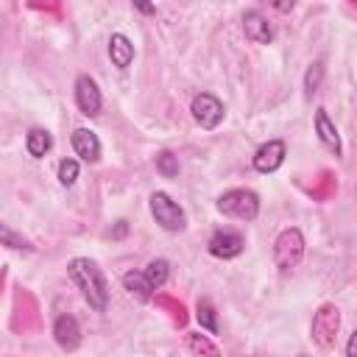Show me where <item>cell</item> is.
Masks as SVG:
<instances>
[{"label": "cell", "mask_w": 357, "mask_h": 357, "mask_svg": "<svg viewBox=\"0 0 357 357\" xmlns=\"http://www.w3.org/2000/svg\"><path fill=\"white\" fill-rule=\"evenodd\" d=\"M53 340L64 349V351H75L81 346V326L73 315H59L53 321Z\"/></svg>", "instance_id": "7c38bea8"}, {"label": "cell", "mask_w": 357, "mask_h": 357, "mask_svg": "<svg viewBox=\"0 0 357 357\" xmlns=\"http://www.w3.org/2000/svg\"><path fill=\"white\" fill-rule=\"evenodd\" d=\"M0 237H3V245H8V248H22V251H33V245L25 240V237H20V234H14L8 226H3L0 229Z\"/></svg>", "instance_id": "603a6c76"}, {"label": "cell", "mask_w": 357, "mask_h": 357, "mask_svg": "<svg viewBox=\"0 0 357 357\" xmlns=\"http://www.w3.org/2000/svg\"><path fill=\"white\" fill-rule=\"evenodd\" d=\"M315 134H318L321 145H324V148H326L332 156L343 159V142H340V134H337L335 123L329 120L326 109H315Z\"/></svg>", "instance_id": "30bf717a"}, {"label": "cell", "mask_w": 357, "mask_h": 357, "mask_svg": "<svg viewBox=\"0 0 357 357\" xmlns=\"http://www.w3.org/2000/svg\"><path fill=\"white\" fill-rule=\"evenodd\" d=\"M53 148V137H50V131L47 128H31L28 134H25V151L33 156V159H42L47 151Z\"/></svg>", "instance_id": "2e32d148"}, {"label": "cell", "mask_w": 357, "mask_h": 357, "mask_svg": "<svg viewBox=\"0 0 357 357\" xmlns=\"http://www.w3.org/2000/svg\"><path fill=\"white\" fill-rule=\"evenodd\" d=\"M126 229H128V226H126V220H117V229H114V237H123V234H126Z\"/></svg>", "instance_id": "484cf974"}, {"label": "cell", "mask_w": 357, "mask_h": 357, "mask_svg": "<svg viewBox=\"0 0 357 357\" xmlns=\"http://www.w3.org/2000/svg\"><path fill=\"white\" fill-rule=\"evenodd\" d=\"M346 357H357V329L349 335V340H346Z\"/></svg>", "instance_id": "cb8c5ba5"}, {"label": "cell", "mask_w": 357, "mask_h": 357, "mask_svg": "<svg viewBox=\"0 0 357 357\" xmlns=\"http://www.w3.org/2000/svg\"><path fill=\"white\" fill-rule=\"evenodd\" d=\"M206 248H209V254L218 257V259H234V257L243 254V248H245V237H243L240 231L220 229V231H215V234L209 237Z\"/></svg>", "instance_id": "ba28073f"}, {"label": "cell", "mask_w": 357, "mask_h": 357, "mask_svg": "<svg viewBox=\"0 0 357 357\" xmlns=\"http://www.w3.org/2000/svg\"><path fill=\"white\" fill-rule=\"evenodd\" d=\"M156 170H159L165 178H176V176H178V159H176L170 151H159V153H156Z\"/></svg>", "instance_id": "ffe728a7"}, {"label": "cell", "mask_w": 357, "mask_h": 357, "mask_svg": "<svg viewBox=\"0 0 357 357\" xmlns=\"http://www.w3.org/2000/svg\"><path fill=\"white\" fill-rule=\"evenodd\" d=\"M218 212L231 218V220H243V223H251L257 215H259V195L254 190H245V187H234V190H226L220 198H218Z\"/></svg>", "instance_id": "3957f363"}, {"label": "cell", "mask_w": 357, "mask_h": 357, "mask_svg": "<svg viewBox=\"0 0 357 357\" xmlns=\"http://www.w3.org/2000/svg\"><path fill=\"white\" fill-rule=\"evenodd\" d=\"M321 78H324V61H315V64H310V70L304 73V92H307V95L318 92V86H321Z\"/></svg>", "instance_id": "7402d4cb"}, {"label": "cell", "mask_w": 357, "mask_h": 357, "mask_svg": "<svg viewBox=\"0 0 357 357\" xmlns=\"http://www.w3.org/2000/svg\"><path fill=\"white\" fill-rule=\"evenodd\" d=\"M109 59L117 70H126L134 61V42L126 33H112L109 36Z\"/></svg>", "instance_id": "5bb4252c"}, {"label": "cell", "mask_w": 357, "mask_h": 357, "mask_svg": "<svg viewBox=\"0 0 357 357\" xmlns=\"http://www.w3.org/2000/svg\"><path fill=\"white\" fill-rule=\"evenodd\" d=\"M243 28H245V36L254 42V45H271L273 42V28L268 22V17L257 8H248L243 14Z\"/></svg>", "instance_id": "8fae6325"}, {"label": "cell", "mask_w": 357, "mask_h": 357, "mask_svg": "<svg viewBox=\"0 0 357 357\" xmlns=\"http://www.w3.org/2000/svg\"><path fill=\"white\" fill-rule=\"evenodd\" d=\"M75 178H78V162L70 159V156L61 159V162H59V184H61V187H73Z\"/></svg>", "instance_id": "44dd1931"}, {"label": "cell", "mask_w": 357, "mask_h": 357, "mask_svg": "<svg viewBox=\"0 0 357 357\" xmlns=\"http://www.w3.org/2000/svg\"><path fill=\"white\" fill-rule=\"evenodd\" d=\"M187 346H190V351L198 354V357H218V346H215L209 337L198 335V332H190V335H187Z\"/></svg>", "instance_id": "ac0fdd59"}, {"label": "cell", "mask_w": 357, "mask_h": 357, "mask_svg": "<svg viewBox=\"0 0 357 357\" xmlns=\"http://www.w3.org/2000/svg\"><path fill=\"white\" fill-rule=\"evenodd\" d=\"M190 112H192V120H195L201 128H206V131L218 128V126L223 123V114H226L223 103H220L212 92H198V95L192 98V103H190Z\"/></svg>", "instance_id": "8992f818"}, {"label": "cell", "mask_w": 357, "mask_h": 357, "mask_svg": "<svg viewBox=\"0 0 357 357\" xmlns=\"http://www.w3.org/2000/svg\"><path fill=\"white\" fill-rule=\"evenodd\" d=\"M304 251H307V243H304L301 229H296V226L282 229L276 234V240H273V265L282 273H290V271H296L301 265Z\"/></svg>", "instance_id": "7a4b0ae2"}, {"label": "cell", "mask_w": 357, "mask_h": 357, "mask_svg": "<svg viewBox=\"0 0 357 357\" xmlns=\"http://www.w3.org/2000/svg\"><path fill=\"white\" fill-rule=\"evenodd\" d=\"M301 357H307V354H301Z\"/></svg>", "instance_id": "4316f807"}, {"label": "cell", "mask_w": 357, "mask_h": 357, "mask_svg": "<svg viewBox=\"0 0 357 357\" xmlns=\"http://www.w3.org/2000/svg\"><path fill=\"white\" fill-rule=\"evenodd\" d=\"M340 332V310L335 304H321L312 315V340L321 349H332Z\"/></svg>", "instance_id": "5b68a950"}, {"label": "cell", "mask_w": 357, "mask_h": 357, "mask_svg": "<svg viewBox=\"0 0 357 357\" xmlns=\"http://www.w3.org/2000/svg\"><path fill=\"white\" fill-rule=\"evenodd\" d=\"M145 276L151 279L153 287H162L167 282V276H170V262L167 259H151L145 265Z\"/></svg>", "instance_id": "d6986e66"}, {"label": "cell", "mask_w": 357, "mask_h": 357, "mask_svg": "<svg viewBox=\"0 0 357 357\" xmlns=\"http://www.w3.org/2000/svg\"><path fill=\"white\" fill-rule=\"evenodd\" d=\"M67 276L73 279V284L81 290L84 301L95 310V312H106L109 307V282L103 276V271L98 268L95 259L89 257H75L67 262Z\"/></svg>", "instance_id": "6da1fadb"}, {"label": "cell", "mask_w": 357, "mask_h": 357, "mask_svg": "<svg viewBox=\"0 0 357 357\" xmlns=\"http://www.w3.org/2000/svg\"><path fill=\"white\" fill-rule=\"evenodd\" d=\"M123 287L137 298V301H151L153 298V284L151 279L145 276V271H126L123 273Z\"/></svg>", "instance_id": "9a60e30c"}, {"label": "cell", "mask_w": 357, "mask_h": 357, "mask_svg": "<svg viewBox=\"0 0 357 357\" xmlns=\"http://www.w3.org/2000/svg\"><path fill=\"white\" fill-rule=\"evenodd\" d=\"M137 11H142V14H153L156 8H153V6H148V3H137Z\"/></svg>", "instance_id": "d4e9b609"}, {"label": "cell", "mask_w": 357, "mask_h": 357, "mask_svg": "<svg viewBox=\"0 0 357 357\" xmlns=\"http://www.w3.org/2000/svg\"><path fill=\"white\" fill-rule=\"evenodd\" d=\"M284 156H287V145L282 139H268L262 142L257 151H254V170L257 173H273L284 165Z\"/></svg>", "instance_id": "9c48e42d"}, {"label": "cell", "mask_w": 357, "mask_h": 357, "mask_svg": "<svg viewBox=\"0 0 357 357\" xmlns=\"http://www.w3.org/2000/svg\"><path fill=\"white\" fill-rule=\"evenodd\" d=\"M75 106H78V112L86 114V117L100 114L103 95H100L98 81H95L92 75H78V78H75Z\"/></svg>", "instance_id": "52a82bcc"}, {"label": "cell", "mask_w": 357, "mask_h": 357, "mask_svg": "<svg viewBox=\"0 0 357 357\" xmlns=\"http://www.w3.org/2000/svg\"><path fill=\"white\" fill-rule=\"evenodd\" d=\"M148 206H151L153 220H156L165 231H181V229L187 226V215H184V209H181L167 192L156 190V192L148 198Z\"/></svg>", "instance_id": "277c9868"}, {"label": "cell", "mask_w": 357, "mask_h": 357, "mask_svg": "<svg viewBox=\"0 0 357 357\" xmlns=\"http://www.w3.org/2000/svg\"><path fill=\"white\" fill-rule=\"evenodd\" d=\"M70 142H73V151H75L78 159H84V162H98L100 159L103 148H100V139L92 128H75Z\"/></svg>", "instance_id": "4fadbf2b"}, {"label": "cell", "mask_w": 357, "mask_h": 357, "mask_svg": "<svg viewBox=\"0 0 357 357\" xmlns=\"http://www.w3.org/2000/svg\"><path fill=\"white\" fill-rule=\"evenodd\" d=\"M195 321H198L201 329H206L209 335L218 332V312H215V307H212L209 298H198V304H195Z\"/></svg>", "instance_id": "e0dca14e"}]
</instances>
